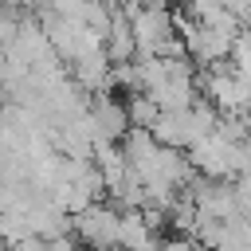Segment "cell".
<instances>
[{"label":"cell","instance_id":"1","mask_svg":"<svg viewBox=\"0 0 251 251\" xmlns=\"http://www.w3.org/2000/svg\"><path fill=\"white\" fill-rule=\"evenodd\" d=\"M71 235H75L78 247L106 251V247L118 243V212H114L106 200H98V204L75 212V216H71Z\"/></svg>","mask_w":251,"mask_h":251},{"label":"cell","instance_id":"2","mask_svg":"<svg viewBox=\"0 0 251 251\" xmlns=\"http://www.w3.org/2000/svg\"><path fill=\"white\" fill-rule=\"evenodd\" d=\"M71 82L82 90V94H110V63L106 55H82L71 63Z\"/></svg>","mask_w":251,"mask_h":251},{"label":"cell","instance_id":"5","mask_svg":"<svg viewBox=\"0 0 251 251\" xmlns=\"http://www.w3.org/2000/svg\"><path fill=\"white\" fill-rule=\"evenodd\" d=\"M122 110H126V126H129V129H149V126L157 122V114H161V110L149 102V94H141V90H137V94H126Z\"/></svg>","mask_w":251,"mask_h":251},{"label":"cell","instance_id":"4","mask_svg":"<svg viewBox=\"0 0 251 251\" xmlns=\"http://www.w3.org/2000/svg\"><path fill=\"white\" fill-rule=\"evenodd\" d=\"M114 247H122V251H157V235L141 224L137 212H122L118 216V243Z\"/></svg>","mask_w":251,"mask_h":251},{"label":"cell","instance_id":"3","mask_svg":"<svg viewBox=\"0 0 251 251\" xmlns=\"http://www.w3.org/2000/svg\"><path fill=\"white\" fill-rule=\"evenodd\" d=\"M102 55H106L110 67L133 63V35H129V24H126L122 12H114V20H110V27H106V35H102Z\"/></svg>","mask_w":251,"mask_h":251}]
</instances>
